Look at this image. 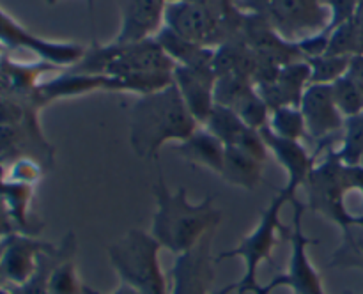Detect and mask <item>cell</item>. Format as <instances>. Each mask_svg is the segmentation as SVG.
<instances>
[{"instance_id": "obj_1", "label": "cell", "mask_w": 363, "mask_h": 294, "mask_svg": "<svg viewBox=\"0 0 363 294\" xmlns=\"http://www.w3.org/2000/svg\"><path fill=\"white\" fill-rule=\"evenodd\" d=\"M152 193L156 209L149 232L162 248L172 251L174 255L190 250L209 230L218 229L222 213L215 208V195H208L201 202H191L186 188L170 191L162 169H158Z\"/></svg>"}, {"instance_id": "obj_2", "label": "cell", "mask_w": 363, "mask_h": 294, "mask_svg": "<svg viewBox=\"0 0 363 294\" xmlns=\"http://www.w3.org/2000/svg\"><path fill=\"white\" fill-rule=\"evenodd\" d=\"M199 123L184 105L174 84L140 96L131 108L130 144L138 158L156 159L169 142H184Z\"/></svg>"}, {"instance_id": "obj_3", "label": "cell", "mask_w": 363, "mask_h": 294, "mask_svg": "<svg viewBox=\"0 0 363 294\" xmlns=\"http://www.w3.org/2000/svg\"><path fill=\"white\" fill-rule=\"evenodd\" d=\"M296 197L294 191H291L289 188H280L279 193L272 198L268 208L262 209L261 220H259L257 227L252 230L248 236H245L240 243L234 248L227 251H220L216 255V261H223V259H234L241 257L245 262V273L241 276V280L230 283L229 287H223L222 290H218L216 294H257L259 287L262 283H259L257 275L259 268H261L262 262L272 261L273 248L277 244V234L284 232V227L280 223V213L286 204H291V200Z\"/></svg>"}, {"instance_id": "obj_4", "label": "cell", "mask_w": 363, "mask_h": 294, "mask_svg": "<svg viewBox=\"0 0 363 294\" xmlns=\"http://www.w3.org/2000/svg\"><path fill=\"white\" fill-rule=\"evenodd\" d=\"M162 244L151 232L131 229L106 248L108 261L121 283L140 294H169L167 276L160 264Z\"/></svg>"}, {"instance_id": "obj_5", "label": "cell", "mask_w": 363, "mask_h": 294, "mask_svg": "<svg viewBox=\"0 0 363 294\" xmlns=\"http://www.w3.org/2000/svg\"><path fill=\"white\" fill-rule=\"evenodd\" d=\"M303 186L308 193L307 209L312 213L326 216L342 229L360 223L358 218L350 215L344 204L346 191L353 190V183L350 166L340 162L337 152H330L319 165L315 163Z\"/></svg>"}, {"instance_id": "obj_6", "label": "cell", "mask_w": 363, "mask_h": 294, "mask_svg": "<svg viewBox=\"0 0 363 294\" xmlns=\"http://www.w3.org/2000/svg\"><path fill=\"white\" fill-rule=\"evenodd\" d=\"M291 204L294 209L293 223H291V227H284V234L291 244L287 271L282 275H277L268 283L259 287L257 294H272L273 290L280 289V287H287L294 294H326L321 282V275L312 264L307 251L311 244L318 243L315 239L308 237L303 230V215L307 204L300 202L296 197L291 200Z\"/></svg>"}, {"instance_id": "obj_7", "label": "cell", "mask_w": 363, "mask_h": 294, "mask_svg": "<svg viewBox=\"0 0 363 294\" xmlns=\"http://www.w3.org/2000/svg\"><path fill=\"white\" fill-rule=\"evenodd\" d=\"M165 27L197 45L211 48L216 41H225V14L211 4L172 2L165 6Z\"/></svg>"}, {"instance_id": "obj_8", "label": "cell", "mask_w": 363, "mask_h": 294, "mask_svg": "<svg viewBox=\"0 0 363 294\" xmlns=\"http://www.w3.org/2000/svg\"><path fill=\"white\" fill-rule=\"evenodd\" d=\"M215 232L216 229L209 230L195 247L176 255V262L170 269L172 285L169 294H213L216 261V257H213Z\"/></svg>"}, {"instance_id": "obj_9", "label": "cell", "mask_w": 363, "mask_h": 294, "mask_svg": "<svg viewBox=\"0 0 363 294\" xmlns=\"http://www.w3.org/2000/svg\"><path fill=\"white\" fill-rule=\"evenodd\" d=\"M255 2L264 20L280 35L291 41L300 32H315L326 23L325 7L319 0H248Z\"/></svg>"}, {"instance_id": "obj_10", "label": "cell", "mask_w": 363, "mask_h": 294, "mask_svg": "<svg viewBox=\"0 0 363 294\" xmlns=\"http://www.w3.org/2000/svg\"><path fill=\"white\" fill-rule=\"evenodd\" d=\"M55 248L48 243L28 236L4 237L0 244V278L7 280L14 287H21L38 273L41 257Z\"/></svg>"}, {"instance_id": "obj_11", "label": "cell", "mask_w": 363, "mask_h": 294, "mask_svg": "<svg viewBox=\"0 0 363 294\" xmlns=\"http://www.w3.org/2000/svg\"><path fill=\"white\" fill-rule=\"evenodd\" d=\"M174 85L179 91L184 105L199 124L204 126L206 120L215 108L216 74L213 67H186L176 66L172 73Z\"/></svg>"}, {"instance_id": "obj_12", "label": "cell", "mask_w": 363, "mask_h": 294, "mask_svg": "<svg viewBox=\"0 0 363 294\" xmlns=\"http://www.w3.org/2000/svg\"><path fill=\"white\" fill-rule=\"evenodd\" d=\"M307 135L314 140H325L342 128V113L333 99L332 84H311L301 98Z\"/></svg>"}, {"instance_id": "obj_13", "label": "cell", "mask_w": 363, "mask_h": 294, "mask_svg": "<svg viewBox=\"0 0 363 294\" xmlns=\"http://www.w3.org/2000/svg\"><path fill=\"white\" fill-rule=\"evenodd\" d=\"M259 133H261L269 154L275 156L277 162L286 169V188H289L291 191L296 193L298 188L303 186L308 174L312 172V169L318 163V151L314 154H308V151L301 145L300 140H289V138L277 137L268 126L262 128Z\"/></svg>"}, {"instance_id": "obj_14", "label": "cell", "mask_w": 363, "mask_h": 294, "mask_svg": "<svg viewBox=\"0 0 363 294\" xmlns=\"http://www.w3.org/2000/svg\"><path fill=\"white\" fill-rule=\"evenodd\" d=\"M0 41L16 48H27L52 64H78L85 55L84 48L66 43H48L23 30L18 23L0 11Z\"/></svg>"}, {"instance_id": "obj_15", "label": "cell", "mask_w": 363, "mask_h": 294, "mask_svg": "<svg viewBox=\"0 0 363 294\" xmlns=\"http://www.w3.org/2000/svg\"><path fill=\"white\" fill-rule=\"evenodd\" d=\"M311 85L308 62H291L280 69L279 77L268 84H259L257 92L268 105L269 112L279 106H300L303 92Z\"/></svg>"}, {"instance_id": "obj_16", "label": "cell", "mask_w": 363, "mask_h": 294, "mask_svg": "<svg viewBox=\"0 0 363 294\" xmlns=\"http://www.w3.org/2000/svg\"><path fill=\"white\" fill-rule=\"evenodd\" d=\"M165 0H128L116 45H131L151 38L165 14Z\"/></svg>"}, {"instance_id": "obj_17", "label": "cell", "mask_w": 363, "mask_h": 294, "mask_svg": "<svg viewBox=\"0 0 363 294\" xmlns=\"http://www.w3.org/2000/svg\"><path fill=\"white\" fill-rule=\"evenodd\" d=\"M179 156L188 163L220 174L225 158V145L204 126L197 128L184 142H179L176 147Z\"/></svg>"}, {"instance_id": "obj_18", "label": "cell", "mask_w": 363, "mask_h": 294, "mask_svg": "<svg viewBox=\"0 0 363 294\" xmlns=\"http://www.w3.org/2000/svg\"><path fill=\"white\" fill-rule=\"evenodd\" d=\"M156 41L162 46L163 52L177 64V66L186 67H213L215 59V50L209 46L197 45V43L184 39L172 32L170 28L163 27L158 30Z\"/></svg>"}, {"instance_id": "obj_19", "label": "cell", "mask_w": 363, "mask_h": 294, "mask_svg": "<svg viewBox=\"0 0 363 294\" xmlns=\"http://www.w3.org/2000/svg\"><path fill=\"white\" fill-rule=\"evenodd\" d=\"M264 162L236 147H225V158L220 176L229 184L243 190H254L261 184Z\"/></svg>"}, {"instance_id": "obj_20", "label": "cell", "mask_w": 363, "mask_h": 294, "mask_svg": "<svg viewBox=\"0 0 363 294\" xmlns=\"http://www.w3.org/2000/svg\"><path fill=\"white\" fill-rule=\"evenodd\" d=\"M106 87V77L101 74H80L71 73L67 77L57 78V80L48 81V84L41 85L38 92L41 98L52 99L60 98V96H77L82 92L92 91V89H105Z\"/></svg>"}, {"instance_id": "obj_21", "label": "cell", "mask_w": 363, "mask_h": 294, "mask_svg": "<svg viewBox=\"0 0 363 294\" xmlns=\"http://www.w3.org/2000/svg\"><path fill=\"white\" fill-rule=\"evenodd\" d=\"M268 128L277 137L289 138V140H301L307 137V126L300 106L286 105L272 110Z\"/></svg>"}, {"instance_id": "obj_22", "label": "cell", "mask_w": 363, "mask_h": 294, "mask_svg": "<svg viewBox=\"0 0 363 294\" xmlns=\"http://www.w3.org/2000/svg\"><path fill=\"white\" fill-rule=\"evenodd\" d=\"M73 251L66 254L55 262L46 280V294H82L80 278H78L77 266L71 259Z\"/></svg>"}, {"instance_id": "obj_23", "label": "cell", "mask_w": 363, "mask_h": 294, "mask_svg": "<svg viewBox=\"0 0 363 294\" xmlns=\"http://www.w3.org/2000/svg\"><path fill=\"white\" fill-rule=\"evenodd\" d=\"M350 60L351 59H347L346 55H330V53L308 57L307 62L311 66V84H333L337 78L347 73Z\"/></svg>"}, {"instance_id": "obj_24", "label": "cell", "mask_w": 363, "mask_h": 294, "mask_svg": "<svg viewBox=\"0 0 363 294\" xmlns=\"http://www.w3.org/2000/svg\"><path fill=\"white\" fill-rule=\"evenodd\" d=\"M332 91L337 108L342 115L354 117L363 113V92L347 74L333 81Z\"/></svg>"}, {"instance_id": "obj_25", "label": "cell", "mask_w": 363, "mask_h": 294, "mask_svg": "<svg viewBox=\"0 0 363 294\" xmlns=\"http://www.w3.org/2000/svg\"><path fill=\"white\" fill-rule=\"evenodd\" d=\"M340 162L344 165L357 166L363 158V113L360 115L350 117L346 126V138H344V145L339 152H337Z\"/></svg>"}, {"instance_id": "obj_26", "label": "cell", "mask_w": 363, "mask_h": 294, "mask_svg": "<svg viewBox=\"0 0 363 294\" xmlns=\"http://www.w3.org/2000/svg\"><path fill=\"white\" fill-rule=\"evenodd\" d=\"M344 232H346V241L342 247L337 248L332 261L337 268L342 264H357L363 259V227H357L354 223L344 229Z\"/></svg>"}, {"instance_id": "obj_27", "label": "cell", "mask_w": 363, "mask_h": 294, "mask_svg": "<svg viewBox=\"0 0 363 294\" xmlns=\"http://www.w3.org/2000/svg\"><path fill=\"white\" fill-rule=\"evenodd\" d=\"M39 176V169L35 163L28 162V159H20L16 165L13 166V177L14 183H23L28 184Z\"/></svg>"}, {"instance_id": "obj_28", "label": "cell", "mask_w": 363, "mask_h": 294, "mask_svg": "<svg viewBox=\"0 0 363 294\" xmlns=\"http://www.w3.org/2000/svg\"><path fill=\"white\" fill-rule=\"evenodd\" d=\"M13 232H14V220L13 216H11L4 198L0 197V239L11 236Z\"/></svg>"}, {"instance_id": "obj_29", "label": "cell", "mask_w": 363, "mask_h": 294, "mask_svg": "<svg viewBox=\"0 0 363 294\" xmlns=\"http://www.w3.org/2000/svg\"><path fill=\"white\" fill-rule=\"evenodd\" d=\"M333 9V21H342L354 9V0H326Z\"/></svg>"}, {"instance_id": "obj_30", "label": "cell", "mask_w": 363, "mask_h": 294, "mask_svg": "<svg viewBox=\"0 0 363 294\" xmlns=\"http://www.w3.org/2000/svg\"><path fill=\"white\" fill-rule=\"evenodd\" d=\"M346 74L363 92V57H353V59L350 60V67H347Z\"/></svg>"}, {"instance_id": "obj_31", "label": "cell", "mask_w": 363, "mask_h": 294, "mask_svg": "<svg viewBox=\"0 0 363 294\" xmlns=\"http://www.w3.org/2000/svg\"><path fill=\"white\" fill-rule=\"evenodd\" d=\"M0 294H14V293L13 290H9V289H6V287L0 285Z\"/></svg>"}, {"instance_id": "obj_32", "label": "cell", "mask_w": 363, "mask_h": 294, "mask_svg": "<svg viewBox=\"0 0 363 294\" xmlns=\"http://www.w3.org/2000/svg\"><path fill=\"white\" fill-rule=\"evenodd\" d=\"M50 4H53V2H57V0H48ZM89 4H91V9H92V0H89Z\"/></svg>"}, {"instance_id": "obj_33", "label": "cell", "mask_w": 363, "mask_h": 294, "mask_svg": "<svg viewBox=\"0 0 363 294\" xmlns=\"http://www.w3.org/2000/svg\"><path fill=\"white\" fill-rule=\"evenodd\" d=\"M347 294H351V293H347Z\"/></svg>"}]
</instances>
